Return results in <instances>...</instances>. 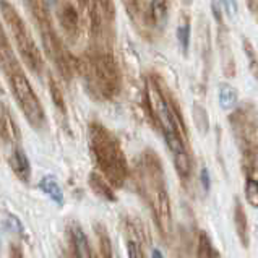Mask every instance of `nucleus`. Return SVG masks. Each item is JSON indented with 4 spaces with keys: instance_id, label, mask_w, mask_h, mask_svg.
I'll return each instance as SVG.
<instances>
[{
    "instance_id": "nucleus-22",
    "label": "nucleus",
    "mask_w": 258,
    "mask_h": 258,
    "mask_svg": "<svg viewBox=\"0 0 258 258\" xmlns=\"http://www.w3.org/2000/svg\"><path fill=\"white\" fill-rule=\"evenodd\" d=\"M218 98H219L221 107H223L224 110H231L235 104H237V91H235L234 86L227 85V83L219 85Z\"/></svg>"
},
{
    "instance_id": "nucleus-11",
    "label": "nucleus",
    "mask_w": 258,
    "mask_h": 258,
    "mask_svg": "<svg viewBox=\"0 0 258 258\" xmlns=\"http://www.w3.org/2000/svg\"><path fill=\"white\" fill-rule=\"evenodd\" d=\"M218 49L221 54V62H223V73L227 78L235 77V62L231 49L229 31H227L226 23L218 25Z\"/></svg>"
},
{
    "instance_id": "nucleus-7",
    "label": "nucleus",
    "mask_w": 258,
    "mask_h": 258,
    "mask_svg": "<svg viewBox=\"0 0 258 258\" xmlns=\"http://www.w3.org/2000/svg\"><path fill=\"white\" fill-rule=\"evenodd\" d=\"M242 154V167L244 171L258 166V109L252 102L234 109L227 117Z\"/></svg>"
},
{
    "instance_id": "nucleus-5",
    "label": "nucleus",
    "mask_w": 258,
    "mask_h": 258,
    "mask_svg": "<svg viewBox=\"0 0 258 258\" xmlns=\"http://www.w3.org/2000/svg\"><path fill=\"white\" fill-rule=\"evenodd\" d=\"M88 142L96 167L115 188L123 187L128 177V164L117 137L101 122L88 125Z\"/></svg>"
},
{
    "instance_id": "nucleus-24",
    "label": "nucleus",
    "mask_w": 258,
    "mask_h": 258,
    "mask_svg": "<svg viewBox=\"0 0 258 258\" xmlns=\"http://www.w3.org/2000/svg\"><path fill=\"white\" fill-rule=\"evenodd\" d=\"M197 258H218L213 244L208 237V234L202 231L198 234V242H197Z\"/></svg>"
},
{
    "instance_id": "nucleus-25",
    "label": "nucleus",
    "mask_w": 258,
    "mask_h": 258,
    "mask_svg": "<svg viewBox=\"0 0 258 258\" xmlns=\"http://www.w3.org/2000/svg\"><path fill=\"white\" fill-rule=\"evenodd\" d=\"M174 158V167H175V172L179 174V177L182 180H187L190 174H191V159H190V154L187 153H182V154H177Z\"/></svg>"
},
{
    "instance_id": "nucleus-1",
    "label": "nucleus",
    "mask_w": 258,
    "mask_h": 258,
    "mask_svg": "<svg viewBox=\"0 0 258 258\" xmlns=\"http://www.w3.org/2000/svg\"><path fill=\"white\" fill-rule=\"evenodd\" d=\"M137 183L145 202L148 203L154 223L164 242L171 244L174 232L172 206L166 187L163 161L154 150H145L137 166Z\"/></svg>"
},
{
    "instance_id": "nucleus-10",
    "label": "nucleus",
    "mask_w": 258,
    "mask_h": 258,
    "mask_svg": "<svg viewBox=\"0 0 258 258\" xmlns=\"http://www.w3.org/2000/svg\"><path fill=\"white\" fill-rule=\"evenodd\" d=\"M57 5V20L60 25L65 38L70 44H75L82 33V12L78 9V4L73 2H58Z\"/></svg>"
},
{
    "instance_id": "nucleus-15",
    "label": "nucleus",
    "mask_w": 258,
    "mask_h": 258,
    "mask_svg": "<svg viewBox=\"0 0 258 258\" xmlns=\"http://www.w3.org/2000/svg\"><path fill=\"white\" fill-rule=\"evenodd\" d=\"M0 134H2L4 143L15 145L20 142V128L10 115V110L7 109L5 102L0 104Z\"/></svg>"
},
{
    "instance_id": "nucleus-13",
    "label": "nucleus",
    "mask_w": 258,
    "mask_h": 258,
    "mask_svg": "<svg viewBox=\"0 0 258 258\" xmlns=\"http://www.w3.org/2000/svg\"><path fill=\"white\" fill-rule=\"evenodd\" d=\"M167 13H169L167 2H159V0L146 2V18H148V25L153 34L154 31H161L163 29V26L167 21Z\"/></svg>"
},
{
    "instance_id": "nucleus-28",
    "label": "nucleus",
    "mask_w": 258,
    "mask_h": 258,
    "mask_svg": "<svg viewBox=\"0 0 258 258\" xmlns=\"http://www.w3.org/2000/svg\"><path fill=\"white\" fill-rule=\"evenodd\" d=\"M4 227L5 231H9L12 234H18V235H23V224H21V221L15 216V215H5L4 218Z\"/></svg>"
},
{
    "instance_id": "nucleus-18",
    "label": "nucleus",
    "mask_w": 258,
    "mask_h": 258,
    "mask_svg": "<svg viewBox=\"0 0 258 258\" xmlns=\"http://www.w3.org/2000/svg\"><path fill=\"white\" fill-rule=\"evenodd\" d=\"M38 187L55 205H58V206L63 205V191H62V187L58 185V182H57V179H55L54 175H44L42 179L39 180Z\"/></svg>"
},
{
    "instance_id": "nucleus-9",
    "label": "nucleus",
    "mask_w": 258,
    "mask_h": 258,
    "mask_svg": "<svg viewBox=\"0 0 258 258\" xmlns=\"http://www.w3.org/2000/svg\"><path fill=\"white\" fill-rule=\"evenodd\" d=\"M0 7H2V17L5 20V23L10 28V33L13 36L15 42H17L18 52L21 58H23V62L28 65V69L33 73L39 75L42 72L44 62H42L39 49L36 47V42L33 39L29 28L26 26L23 18L20 17V13L10 2H2Z\"/></svg>"
},
{
    "instance_id": "nucleus-6",
    "label": "nucleus",
    "mask_w": 258,
    "mask_h": 258,
    "mask_svg": "<svg viewBox=\"0 0 258 258\" xmlns=\"http://www.w3.org/2000/svg\"><path fill=\"white\" fill-rule=\"evenodd\" d=\"M25 5L29 9V13L38 25L42 46L46 49L47 57L52 60L54 67L62 75V78L70 82L73 72H78V58L70 54V50L65 47L63 39L55 31L52 17L49 13V4L34 0V2H25Z\"/></svg>"
},
{
    "instance_id": "nucleus-16",
    "label": "nucleus",
    "mask_w": 258,
    "mask_h": 258,
    "mask_svg": "<svg viewBox=\"0 0 258 258\" xmlns=\"http://www.w3.org/2000/svg\"><path fill=\"white\" fill-rule=\"evenodd\" d=\"M234 226H235V232L239 235L242 247L248 248L250 245L248 219H247V213L244 210V205L240 203L239 198H235V203H234Z\"/></svg>"
},
{
    "instance_id": "nucleus-17",
    "label": "nucleus",
    "mask_w": 258,
    "mask_h": 258,
    "mask_svg": "<svg viewBox=\"0 0 258 258\" xmlns=\"http://www.w3.org/2000/svg\"><path fill=\"white\" fill-rule=\"evenodd\" d=\"M88 183H90V187L94 191L96 197H99V198H102V200H106V202H115L117 200L112 185H110V183L104 179V175H102V174L91 172L90 179H88Z\"/></svg>"
},
{
    "instance_id": "nucleus-14",
    "label": "nucleus",
    "mask_w": 258,
    "mask_h": 258,
    "mask_svg": "<svg viewBox=\"0 0 258 258\" xmlns=\"http://www.w3.org/2000/svg\"><path fill=\"white\" fill-rule=\"evenodd\" d=\"M9 166L13 171V174L18 177L21 182L28 183L31 179V164L29 159L21 148H13L9 154Z\"/></svg>"
},
{
    "instance_id": "nucleus-33",
    "label": "nucleus",
    "mask_w": 258,
    "mask_h": 258,
    "mask_svg": "<svg viewBox=\"0 0 258 258\" xmlns=\"http://www.w3.org/2000/svg\"><path fill=\"white\" fill-rule=\"evenodd\" d=\"M224 5H226V7H229V9H235V2H224ZM227 13H229V15H235L234 10H229Z\"/></svg>"
},
{
    "instance_id": "nucleus-29",
    "label": "nucleus",
    "mask_w": 258,
    "mask_h": 258,
    "mask_svg": "<svg viewBox=\"0 0 258 258\" xmlns=\"http://www.w3.org/2000/svg\"><path fill=\"white\" fill-rule=\"evenodd\" d=\"M127 253H128V258H146L142 244L135 239H130L127 242Z\"/></svg>"
},
{
    "instance_id": "nucleus-8",
    "label": "nucleus",
    "mask_w": 258,
    "mask_h": 258,
    "mask_svg": "<svg viewBox=\"0 0 258 258\" xmlns=\"http://www.w3.org/2000/svg\"><path fill=\"white\" fill-rule=\"evenodd\" d=\"M82 17L88 25L90 31V46L114 49L115 31V5L109 0L102 2H77Z\"/></svg>"
},
{
    "instance_id": "nucleus-32",
    "label": "nucleus",
    "mask_w": 258,
    "mask_h": 258,
    "mask_svg": "<svg viewBox=\"0 0 258 258\" xmlns=\"http://www.w3.org/2000/svg\"><path fill=\"white\" fill-rule=\"evenodd\" d=\"M248 9H252V13L255 15L258 21V2H248Z\"/></svg>"
},
{
    "instance_id": "nucleus-4",
    "label": "nucleus",
    "mask_w": 258,
    "mask_h": 258,
    "mask_svg": "<svg viewBox=\"0 0 258 258\" xmlns=\"http://www.w3.org/2000/svg\"><path fill=\"white\" fill-rule=\"evenodd\" d=\"M0 60H2V72L5 78L9 80L10 90L18 102V107L25 114L29 125L36 130H41L46 125L44 107L38 94L34 93L31 83H29L28 77L25 75L23 69H21L4 29L0 31Z\"/></svg>"
},
{
    "instance_id": "nucleus-2",
    "label": "nucleus",
    "mask_w": 258,
    "mask_h": 258,
    "mask_svg": "<svg viewBox=\"0 0 258 258\" xmlns=\"http://www.w3.org/2000/svg\"><path fill=\"white\" fill-rule=\"evenodd\" d=\"M145 99L151 122L163 134L164 142L167 148L171 150L172 156L187 153V127L183 122L180 107L177 106L171 93L164 90L163 80L154 73L146 77Z\"/></svg>"
},
{
    "instance_id": "nucleus-26",
    "label": "nucleus",
    "mask_w": 258,
    "mask_h": 258,
    "mask_svg": "<svg viewBox=\"0 0 258 258\" xmlns=\"http://www.w3.org/2000/svg\"><path fill=\"white\" fill-rule=\"evenodd\" d=\"M242 46H244V52L247 55V60H248V69L252 72V75L258 80V55H256V50L253 47V44L250 42L247 38L242 39Z\"/></svg>"
},
{
    "instance_id": "nucleus-31",
    "label": "nucleus",
    "mask_w": 258,
    "mask_h": 258,
    "mask_svg": "<svg viewBox=\"0 0 258 258\" xmlns=\"http://www.w3.org/2000/svg\"><path fill=\"white\" fill-rule=\"evenodd\" d=\"M10 256L12 258H23V252H21V248L18 245H10Z\"/></svg>"
},
{
    "instance_id": "nucleus-20",
    "label": "nucleus",
    "mask_w": 258,
    "mask_h": 258,
    "mask_svg": "<svg viewBox=\"0 0 258 258\" xmlns=\"http://www.w3.org/2000/svg\"><path fill=\"white\" fill-rule=\"evenodd\" d=\"M47 85H49V93H50V98H52L54 106L58 109V112L62 115H67V104H65V98H63V91L58 82L55 80L54 75L49 73V78H47Z\"/></svg>"
},
{
    "instance_id": "nucleus-12",
    "label": "nucleus",
    "mask_w": 258,
    "mask_h": 258,
    "mask_svg": "<svg viewBox=\"0 0 258 258\" xmlns=\"http://www.w3.org/2000/svg\"><path fill=\"white\" fill-rule=\"evenodd\" d=\"M70 234V245H72V256L73 258H94V252L91 250L90 240H88L82 226L73 223L69 229Z\"/></svg>"
},
{
    "instance_id": "nucleus-23",
    "label": "nucleus",
    "mask_w": 258,
    "mask_h": 258,
    "mask_svg": "<svg viewBox=\"0 0 258 258\" xmlns=\"http://www.w3.org/2000/svg\"><path fill=\"white\" fill-rule=\"evenodd\" d=\"M94 229H96V235H98V240H99L101 258H114L112 244H110V237L106 231V227L102 224H96Z\"/></svg>"
},
{
    "instance_id": "nucleus-21",
    "label": "nucleus",
    "mask_w": 258,
    "mask_h": 258,
    "mask_svg": "<svg viewBox=\"0 0 258 258\" xmlns=\"http://www.w3.org/2000/svg\"><path fill=\"white\" fill-rule=\"evenodd\" d=\"M191 117H194V123L198 130V134L206 135L210 130V117L206 109L200 104V102H194V107H191Z\"/></svg>"
},
{
    "instance_id": "nucleus-34",
    "label": "nucleus",
    "mask_w": 258,
    "mask_h": 258,
    "mask_svg": "<svg viewBox=\"0 0 258 258\" xmlns=\"http://www.w3.org/2000/svg\"><path fill=\"white\" fill-rule=\"evenodd\" d=\"M151 256H153V258H163V255H161V252H159L158 248H153V250H151Z\"/></svg>"
},
{
    "instance_id": "nucleus-30",
    "label": "nucleus",
    "mask_w": 258,
    "mask_h": 258,
    "mask_svg": "<svg viewBox=\"0 0 258 258\" xmlns=\"http://www.w3.org/2000/svg\"><path fill=\"white\" fill-rule=\"evenodd\" d=\"M200 180H202L203 190L210 191V188H211V179H210V171H208V167H206V166H203L202 171H200Z\"/></svg>"
},
{
    "instance_id": "nucleus-3",
    "label": "nucleus",
    "mask_w": 258,
    "mask_h": 258,
    "mask_svg": "<svg viewBox=\"0 0 258 258\" xmlns=\"http://www.w3.org/2000/svg\"><path fill=\"white\" fill-rule=\"evenodd\" d=\"M78 73L94 99L112 101L122 91V72L114 49L90 46L78 58Z\"/></svg>"
},
{
    "instance_id": "nucleus-27",
    "label": "nucleus",
    "mask_w": 258,
    "mask_h": 258,
    "mask_svg": "<svg viewBox=\"0 0 258 258\" xmlns=\"http://www.w3.org/2000/svg\"><path fill=\"white\" fill-rule=\"evenodd\" d=\"M177 41H179L182 52L187 55L188 52V44H190V25L187 20H183L182 23L177 26Z\"/></svg>"
},
{
    "instance_id": "nucleus-19",
    "label": "nucleus",
    "mask_w": 258,
    "mask_h": 258,
    "mask_svg": "<svg viewBox=\"0 0 258 258\" xmlns=\"http://www.w3.org/2000/svg\"><path fill=\"white\" fill-rule=\"evenodd\" d=\"M245 198L253 208H258V166L245 171Z\"/></svg>"
}]
</instances>
